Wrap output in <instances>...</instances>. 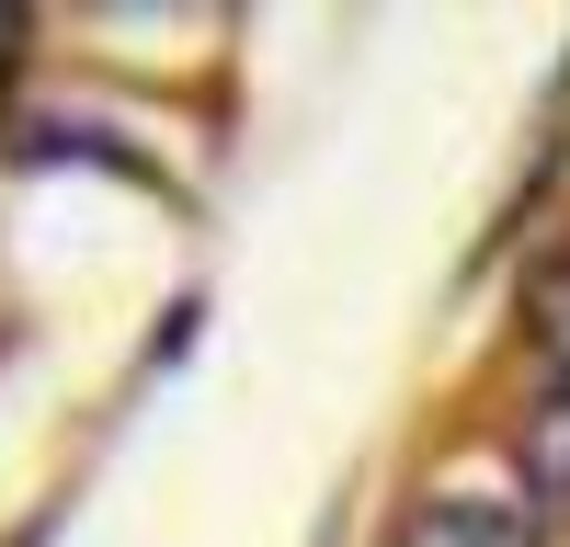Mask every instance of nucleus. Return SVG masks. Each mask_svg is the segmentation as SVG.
I'll return each mask as SVG.
<instances>
[{"mask_svg": "<svg viewBox=\"0 0 570 547\" xmlns=\"http://www.w3.org/2000/svg\"><path fill=\"white\" fill-rule=\"evenodd\" d=\"M525 331H537V354L559 365V388H570V262H548L525 286Z\"/></svg>", "mask_w": 570, "mask_h": 547, "instance_id": "obj_3", "label": "nucleus"}, {"mask_svg": "<svg viewBox=\"0 0 570 547\" xmlns=\"http://www.w3.org/2000/svg\"><path fill=\"white\" fill-rule=\"evenodd\" d=\"M513 468H525V490L570 525V388H548V399L525 410V445H513Z\"/></svg>", "mask_w": 570, "mask_h": 547, "instance_id": "obj_2", "label": "nucleus"}, {"mask_svg": "<svg viewBox=\"0 0 570 547\" xmlns=\"http://www.w3.org/2000/svg\"><path fill=\"white\" fill-rule=\"evenodd\" d=\"M389 547H537V525L513 501H480V490H422L389 525Z\"/></svg>", "mask_w": 570, "mask_h": 547, "instance_id": "obj_1", "label": "nucleus"}, {"mask_svg": "<svg viewBox=\"0 0 570 547\" xmlns=\"http://www.w3.org/2000/svg\"><path fill=\"white\" fill-rule=\"evenodd\" d=\"M12 58H23V12L0 0V80H12Z\"/></svg>", "mask_w": 570, "mask_h": 547, "instance_id": "obj_4", "label": "nucleus"}]
</instances>
